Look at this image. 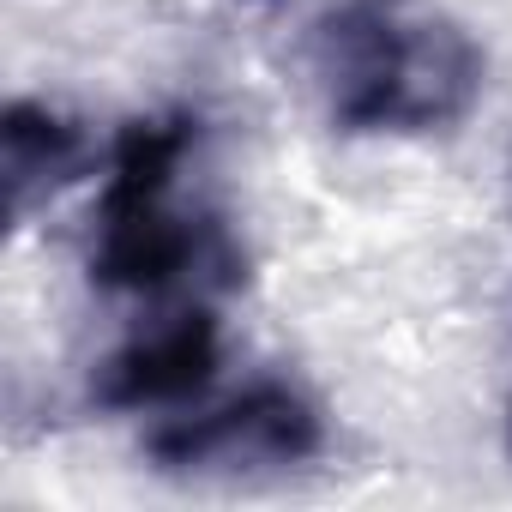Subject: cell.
I'll list each match as a JSON object with an SVG mask.
<instances>
[{
	"label": "cell",
	"instance_id": "cell-1",
	"mask_svg": "<svg viewBox=\"0 0 512 512\" xmlns=\"http://www.w3.org/2000/svg\"><path fill=\"white\" fill-rule=\"evenodd\" d=\"M338 133H440L482 97V49L434 0H338L308 31Z\"/></svg>",
	"mask_w": 512,
	"mask_h": 512
},
{
	"label": "cell",
	"instance_id": "cell-2",
	"mask_svg": "<svg viewBox=\"0 0 512 512\" xmlns=\"http://www.w3.org/2000/svg\"><path fill=\"white\" fill-rule=\"evenodd\" d=\"M199 145L193 115H145L115 133L109 181L97 193L91 284L109 296H169L187 278L211 272L229 290L241 284V253L223 223L175 211V175Z\"/></svg>",
	"mask_w": 512,
	"mask_h": 512
},
{
	"label": "cell",
	"instance_id": "cell-3",
	"mask_svg": "<svg viewBox=\"0 0 512 512\" xmlns=\"http://www.w3.org/2000/svg\"><path fill=\"white\" fill-rule=\"evenodd\" d=\"M320 446H326V422L314 398L296 392L290 380H260L199 416H169L145 440L157 470H187V476L290 470V464H308Z\"/></svg>",
	"mask_w": 512,
	"mask_h": 512
},
{
	"label": "cell",
	"instance_id": "cell-4",
	"mask_svg": "<svg viewBox=\"0 0 512 512\" xmlns=\"http://www.w3.org/2000/svg\"><path fill=\"white\" fill-rule=\"evenodd\" d=\"M223 356V326L217 308L181 302L175 314L151 320L145 332H133L121 350H109L91 374V404L97 410H157V404H181L193 392L211 386Z\"/></svg>",
	"mask_w": 512,
	"mask_h": 512
},
{
	"label": "cell",
	"instance_id": "cell-5",
	"mask_svg": "<svg viewBox=\"0 0 512 512\" xmlns=\"http://www.w3.org/2000/svg\"><path fill=\"white\" fill-rule=\"evenodd\" d=\"M85 163V133L49 103H13L0 115V181H7V217L19 223L37 193H55Z\"/></svg>",
	"mask_w": 512,
	"mask_h": 512
}]
</instances>
